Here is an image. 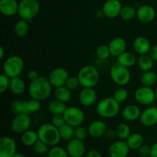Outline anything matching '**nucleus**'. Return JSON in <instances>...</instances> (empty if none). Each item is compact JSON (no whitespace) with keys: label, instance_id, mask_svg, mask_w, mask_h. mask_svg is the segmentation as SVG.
Instances as JSON below:
<instances>
[{"label":"nucleus","instance_id":"obj_1","mask_svg":"<svg viewBox=\"0 0 157 157\" xmlns=\"http://www.w3.org/2000/svg\"><path fill=\"white\" fill-rule=\"evenodd\" d=\"M52 85L48 78L39 76L37 79L31 81L29 86V94L33 99L44 101L52 94Z\"/></svg>","mask_w":157,"mask_h":157},{"label":"nucleus","instance_id":"obj_2","mask_svg":"<svg viewBox=\"0 0 157 157\" xmlns=\"http://www.w3.org/2000/svg\"><path fill=\"white\" fill-rule=\"evenodd\" d=\"M37 132L39 140L47 144L49 147L57 146L61 140L58 128L54 126L52 123H45L42 124L40 126Z\"/></svg>","mask_w":157,"mask_h":157},{"label":"nucleus","instance_id":"obj_3","mask_svg":"<svg viewBox=\"0 0 157 157\" xmlns=\"http://www.w3.org/2000/svg\"><path fill=\"white\" fill-rule=\"evenodd\" d=\"M97 113L101 117L110 119L118 114L120 111V103L112 97H107L98 102L96 107Z\"/></svg>","mask_w":157,"mask_h":157},{"label":"nucleus","instance_id":"obj_4","mask_svg":"<svg viewBox=\"0 0 157 157\" xmlns=\"http://www.w3.org/2000/svg\"><path fill=\"white\" fill-rule=\"evenodd\" d=\"M78 78L81 87H94L99 82L100 74L96 67L87 64L80 69Z\"/></svg>","mask_w":157,"mask_h":157},{"label":"nucleus","instance_id":"obj_5","mask_svg":"<svg viewBox=\"0 0 157 157\" xmlns=\"http://www.w3.org/2000/svg\"><path fill=\"white\" fill-rule=\"evenodd\" d=\"M25 62L18 55H12L9 57L3 64V72L10 78L19 77L23 72Z\"/></svg>","mask_w":157,"mask_h":157},{"label":"nucleus","instance_id":"obj_6","mask_svg":"<svg viewBox=\"0 0 157 157\" xmlns=\"http://www.w3.org/2000/svg\"><path fill=\"white\" fill-rule=\"evenodd\" d=\"M40 5L38 0H21L18 4V14L21 19L29 21L38 15Z\"/></svg>","mask_w":157,"mask_h":157},{"label":"nucleus","instance_id":"obj_7","mask_svg":"<svg viewBox=\"0 0 157 157\" xmlns=\"http://www.w3.org/2000/svg\"><path fill=\"white\" fill-rule=\"evenodd\" d=\"M110 75L113 82L120 86L127 85L130 81V73L129 68L121 65L118 62L115 63L111 66Z\"/></svg>","mask_w":157,"mask_h":157},{"label":"nucleus","instance_id":"obj_8","mask_svg":"<svg viewBox=\"0 0 157 157\" xmlns=\"http://www.w3.org/2000/svg\"><path fill=\"white\" fill-rule=\"evenodd\" d=\"M63 116L65 120L66 124L74 127L81 125L85 118L83 110L77 107H67Z\"/></svg>","mask_w":157,"mask_h":157},{"label":"nucleus","instance_id":"obj_9","mask_svg":"<svg viewBox=\"0 0 157 157\" xmlns=\"http://www.w3.org/2000/svg\"><path fill=\"white\" fill-rule=\"evenodd\" d=\"M32 126V120L28 113H20L15 115L11 122V129L16 133H23L29 130Z\"/></svg>","mask_w":157,"mask_h":157},{"label":"nucleus","instance_id":"obj_10","mask_svg":"<svg viewBox=\"0 0 157 157\" xmlns=\"http://www.w3.org/2000/svg\"><path fill=\"white\" fill-rule=\"evenodd\" d=\"M135 99L142 105H150L156 101L155 90L150 87L142 86L135 91Z\"/></svg>","mask_w":157,"mask_h":157},{"label":"nucleus","instance_id":"obj_11","mask_svg":"<svg viewBox=\"0 0 157 157\" xmlns=\"http://www.w3.org/2000/svg\"><path fill=\"white\" fill-rule=\"evenodd\" d=\"M68 71L64 67H56L49 75L48 80L52 84V87H59L65 85V83L69 78Z\"/></svg>","mask_w":157,"mask_h":157},{"label":"nucleus","instance_id":"obj_12","mask_svg":"<svg viewBox=\"0 0 157 157\" xmlns=\"http://www.w3.org/2000/svg\"><path fill=\"white\" fill-rule=\"evenodd\" d=\"M16 143L9 136L0 138V157H12L16 153Z\"/></svg>","mask_w":157,"mask_h":157},{"label":"nucleus","instance_id":"obj_13","mask_svg":"<svg viewBox=\"0 0 157 157\" xmlns=\"http://www.w3.org/2000/svg\"><path fill=\"white\" fill-rule=\"evenodd\" d=\"M122 4L120 0H107L102 7L105 17L108 18H115L120 15Z\"/></svg>","mask_w":157,"mask_h":157},{"label":"nucleus","instance_id":"obj_14","mask_svg":"<svg viewBox=\"0 0 157 157\" xmlns=\"http://www.w3.org/2000/svg\"><path fill=\"white\" fill-rule=\"evenodd\" d=\"M67 153L71 157H83L85 154V146L82 140L73 138L68 141L66 147Z\"/></svg>","mask_w":157,"mask_h":157},{"label":"nucleus","instance_id":"obj_15","mask_svg":"<svg viewBox=\"0 0 157 157\" xmlns=\"http://www.w3.org/2000/svg\"><path fill=\"white\" fill-rule=\"evenodd\" d=\"M130 147L124 140H118L110 146L108 154L110 157H127Z\"/></svg>","mask_w":157,"mask_h":157},{"label":"nucleus","instance_id":"obj_16","mask_svg":"<svg viewBox=\"0 0 157 157\" xmlns=\"http://www.w3.org/2000/svg\"><path fill=\"white\" fill-rule=\"evenodd\" d=\"M140 121L144 127H150L157 124V107H150L141 113Z\"/></svg>","mask_w":157,"mask_h":157},{"label":"nucleus","instance_id":"obj_17","mask_svg":"<svg viewBox=\"0 0 157 157\" xmlns=\"http://www.w3.org/2000/svg\"><path fill=\"white\" fill-rule=\"evenodd\" d=\"M156 15L154 8L148 5H144L138 8L136 10V17L140 21L144 23L151 22L155 19Z\"/></svg>","mask_w":157,"mask_h":157},{"label":"nucleus","instance_id":"obj_18","mask_svg":"<svg viewBox=\"0 0 157 157\" xmlns=\"http://www.w3.org/2000/svg\"><path fill=\"white\" fill-rule=\"evenodd\" d=\"M97 101V92L94 87H84L79 94V101L84 107H90Z\"/></svg>","mask_w":157,"mask_h":157},{"label":"nucleus","instance_id":"obj_19","mask_svg":"<svg viewBox=\"0 0 157 157\" xmlns=\"http://www.w3.org/2000/svg\"><path fill=\"white\" fill-rule=\"evenodd\" d=\"M87 130L90 136L94 138H100L105 135L107 127L104 121L96 120L89 124Z\"/></svg>","mask_w":157,"mask_h":157},{"label":"nucleus","instance_id":"obj_20","mask_svg":"<svg viewBox=\"0 0 157 157\" xmlns=\"http://www.w3.org/2000/svg\"><path fill=\"white\" fill-rule=\"evenodd\" d=\"M109 48H110V55L112 56L118 57L121 54L126 52L127 48V42L125 40L121 37H117L113 38L109 44Z\"/></svg>","mask_w":157,"mask_h":157},{"label":"nucleus","instance_id":"obj_21","mask_svg":"<svg viewBox=\"0 0 157 157\" xmlns=\"http://www.w3.org/2000/svg\"><path fill=\"white\" fill-rule=\"evenodd\" d=\"M18 4L16 0H1L0 12L6 16H12L18 14Z\"/></svg>","mask_w":157,"mask_h":157},{"label":"nucleus","instance_id":"obj_22","mask_svg":"<svg viewBox=\"0 0 157 157\" xmlns=\"http://www.w3.org/2000/svg\"><path fill=\"white\" fill-rule=\"evenodd\" d=\"M133 47L136 53L139 54L140 55H146L150 52L151 44L146 37L139 36L133 41Z\"/></svg>","mask_w":157,"mask_h":157},{"label":"nucleus","instance_id":"obj_23","mask_svg":"<svg viewBox=\"0 0 157 157\" xmlns=\"http://www.w3.org/2000/svg\"><path fill=\"white\" fill-rule=\"evenodd\" d=\"M141 114L140 109L135 104H129L126 106L122 111V117L127 121H134L140 118Z\"/></svg>","mask_w":157,"mask_h":157},{"label":"nucleus","instance_id":"obj_24","mask_svg":"<svg viewBox=\"0 0 157 157\" xmlns=\"http://www.w3.org/2000/svg\"><path fill=\"white\" fill-rule=\"evenodd\" d=\"M9 90L15 95L21 94L25 90V83L19 77L11 78Z\"/></svg>","mask_w":157,"mask_h":157},{"label":"nucleus","instance_id":"obj_25","mask_svg":"<svg viewBox=\"0 0 157 157\" xmlns=\"http://www.w3.org/2000/svg\"><path fill=\"white\" fill-rule=\"evenodd\" d=\"M39 140L38 132L32 130H28L27 131L21 133V141L23 145L26 147H33L34 144Z\"/></svg>","mask_w":157,"mask_h":157},{"label":"nucleus","instance_id":"obj_26","mask_svg":"<svg viewBox=\"0 0 157 157\" xmlns=\"http://www.w3.org/2000/svg\"><path fill=\"white\" fill-rule=\"evenodd\" d=\"M117 62L121 65L127 67H133L136 62V58L135 55L130 52H124L117 57Z\"/></svg>","mask_w":157,"mask_h":157},{"label":"nucleus","instance_id":"obj_27","mask_svg":"<svg viewBox=\"0 0 157 157\" xmlns=\"http://www.w3.org/2000/svg\"><path fill=\"white\" fill-rule=\"evenodd\" d=\"M127 145L130 147V150H138L141 146L144 144V136L139 133H131L130 136L126 140Z\"/></svg>","mask_w":157,"mask_h":157},{"label":"nucleus","instance_id":"obj_28","mask_svg":"<svg viewBox=\"0 0 157 157\" xmlns=\"http://www.w3.org/2000/svg\"><path fill=\"white\" fill-rule=\"evenodd\" d=\"M48 108L49 112L52 114L60 115L64 114L67 107H66L65 103L62 102V101H59V100L55 99L49 103Z\"/></svg>","mask_w":157,"mask_h":157},{"label":"nucleus","instance_id":"obj_29","mask_svg":"<svg viewBox=\"0 0 157 157\" xmlns=\"http://www.w3.org/2000/svg\"><path fill=\"white\" fill-rule=\"evenodd\" d=\"M137 64L140 70H142L143 71H151V69L153 67L154 61L152 59L150 55L146 54V55H142L140 56L137 60Z\"/></svg>","mask_w":157,"mask_h":157},{"label":"nucleus","instance_id":"obj_30","mask_svg":"<svg viewBox=\"0 0 157 157\" xmlns=\"http://www.w3.org/2000/svg\"><path fill=\"white\" fill-rule=\"evenodd\" d=\"M55 99L59 100L64 103L68 102L71 98V91L66 86L56 87L55 90Z\"/></svg>","mask_w":157,"mask_h":157},{"label":"nucleus","instance_id":"obj_31","mask_svg":"<svg viewBox=\"0 0 157 157\" xmlns=\"http://www.w3.org/2000/svg\"><path fill=\"white\" fill-rule=\"evenodd\" d=\"M140 82L143 86L152 87L157 82V75L154 71H144L140 77Z\"/></svg>","mask_w":157,"mask_h":157},{"label":"nucleus","instance_id":"obj_32","mask_svg":"<svg viewBox=\"0 0 157 157\" xmlns=\"http://www.w3.org/2000/svg\"><path fill=\"white\" fill-rule=\"evenodd\" d=\"M29 30V25L28 21L24 19H21L17 21L14 27V32L15 35L19 38L25 37L28 34Z\"/></svg>","mask_w":157,"mask_h":157},{"label":"nucleus","instance_id":"obj_33","mask_svg":"<svg viewBox=\"0 0 157 157\" xmlns=\"http://www.w3.org/2000/svg\"><path fill=\"white\" fill-rule=\"evenodd\" d=\"M61 138L64 140L69 141L75 137V128L67 124H64L58 128Z\"/></svg>","mask_w":157,"mask_h":157},{"label":"nucleus","instance_id":"obj_34","mask_svg":"<svg viewBox=\"0 0 157 157\" xmlns=\"http://www.w3.org/2000/svg\"><path fill=\"white\" fill-rule=\"evenodd\" d=\"M117 136L121 140H127V138L131 134L130 128L125 123H121L118 124L116 127Z\"/></svg>","mask_w":157,"mask_h":157},{"label":"nucleus","instance_id":"obj_35","mask_svg":"<svg viewBox=\"0 0 157 157\" xmlns=\"http://www.w3.org/2000/svg\"><path fill=\"white\" fill-rule=\"evenodd\" d=\"M120 16L122 19L129 21L136 16V10L132 6H124L121 9Z\"/></svg>","mask_w":157,"mask_h":157},{"label":"nucleus","instance_id":"obj_36","mask_svg":"<svg viewBox=\"0 0 157 157\" xmlns=\"http://www.w3.org/2000/svg\"><path fill=\"white\" fill-rule=\"evenodd\" d=\"M41 107V101H38V100L32 98L29 101H26L25 113H28V114L36 113V112L39 111Z\"/></svg>","mask_w":157,"mask_h":157},{"label":"nucleus","instance_id":"obj_37","mask_svg":"<svg viewBox=\"0 0 157 157\" xmlns=\"http://www.w3.org/2000/svg\"><path fill=\"white\" fill-rule=\"evenodd\" d=\"M25 107L26 101L15 100L12 102V105H11V110L15 115L20 114V113H26Z\"/></svg>","mask_w":157,"mask_h":157},{"label":"nucleus","instance_id":"obj_38","mask_svg":"<svg viewBox=\"0 0 157 157\" xmlns=\"http://www.w3.org/2000/svg\"><path fill=\"white\" fill-rule=\"evenodd\" d=\"M33 151L38 155H44L48 154L50 150L49 146L44 142L41 141V140H38L36 143L32 147Z\"/></svg>","mask_w":157,"mask_h":157},{"label":"nucleus","instance_id":"obj_39","mask_svg":"<svg viewBox=\"0 0 157 157\" xmlns=\"http://www.w3.org/2000/svg\"><path fill=\"white\" fill-rule=\"evenodd\" d=\"M48 157H69L67 150L59 146H54L49 150Z\"/></svg>","mask_w":157,"mask_h":157},{"label":"nucleus","instance_id":"obj_40","mask_svg":"<svg viewBox=\"0 0 157 157\" xmlns=\"http://www.w3.org/2000/svg\"><path fill=\"white\" fill-rule=\"evenodd\" d=\"M113 98L118 103L121 104V103L127 101V99L128 98V91L127 90V89L124 88V87H119L113 92Z\"/></svg>","mask_w":157,"mask_h":157},{"label":"nucleus","instance_id":"obj_41","mask_svg":"<svg viewBox=\"0 0 157 157\" xmlns=\"http://www.w3.org/2000/svg\"><path fill=\"white\" fill-rule=\"evenodd\" d=\"M96 55L98 56V58H99L100 59H107L110 55H110L109 46L105 45V44H101V45H100L97 48Z\"/></svg>","mask_w":157,"mask_h":157},{"label":"nucleus","instance_id":"obj_42","mask_svg":"<svg viewBox=\"0 0 157 157\" xmlns=\"http://www.w3.org/2000/svg\"><path fill=\"white\" fill-rule=\"evenodd\" d=\"M88 130L81 125L75 127V138L84 141L88 135Z\"/></svg>","mask_w":157,"mask_h":157},{"label":"nucleus","instance_id":"obj_43","mask_svg":"<svg viewBox=\"0 0 157 157\" xmlns=\"http://www.w3.org/2000/svg\"><path fill=\"white\" fill-rule=\"evenodd\" d=\"M10 79L11 78L4 73L0 75V93H5L8 89H9Z\"/></svg>","mask_w":157,"mask_h":157},{"label":"nucleus","instance_id":"obj_44","mask_svg":"<svg viewBox=\"0 0 157 157\" xmlns=\"http://www.w3.org/2000/svg\"><path fill=\"white\" fill-rule=\"evenodd\" d=\"M80 85V81L78 80V76L77 77H74V76H71L69 77L68 79L67 80L65 83L66 87H67L68 89H70L71 90H75L77 87H78V86Z\"/></svg>","mask_w":157,"mask_h":157},{"label":"nucleus","instance_id":"obj_45","mask_svg":"<svg viewBox=\"0 0 157 157\" xmlns=\"http://www.w3.org/2000/svg\"><path fill=\"white\" fill-rule=\"evenodd\" d=\"M52 124L56 127H58V128H59L61 126L64 125V124H66L65 120H64L63 114L53 115V117L52 118Z\"/></svg>","mask_w":157,"mask_h":157},{"label":"nucleus","instance_id":"obj_46","mask_svg":"<svg viewBox=\"0 0 157 157\" xmlns=\"http://www.w3.org/2000/svg\"><path fill=\"white\" fill-rule=\"evenodd\" d=\"M138 153L140 156L142 157H146L150 156V152H151V147L147 144H143L139 149H138Z\"/></svg>","mask_w":157,"mask_h":157},{"label":"nucleus","instance_id":"obj_47","mask_svg":"<svg viewBox=\"0 0 157 157\" xmlns=\"http://www.w3.org/2000/svg\"><path fill=\"white\" fill-rule=\"evenodd\" d=\"M149 55L151 57L153 61H157V44L151 46L150 52H149Z\"/></svg>","mask_w":157,"mask_h":157},{"label":"nucleus","instance_id":"obj_48","mask_svg":"<svg viewBox=\"0 0 157 157\" xmlns=\"http://www.w3.org/2000/svg\"><path fill=\"white\" fill-rule=\"evenodd\" d=\"M27 76H28V78H29L31 81H34V80L37 79V78L39 77V75H38L37 71L30 70V71H29V72H28Z\"/></svg>","mask_w":157,"mask_h":157},{"label":"nucleus","instance_id":"obj_49","mask_svg":"<svg viewBox=\"0 0 157 157\" xmlns=\"http://www.w3.org/2000/svg\"><path fill=\"white\" fill-rule=\"evenodd\" d=\"M86 157H103L101 153L100 152H98V150H90L88 153L86 154Z\"/></svg>","mask_w":157,"mask_h":157},{"label":"nucleus","instance_id":"obj_50","mask_svg":"<svg viewBox=\"0 0 157 157\" xmlns=\"http://www.w3.org/2000/svg\"><path fill=\"white\" fill-rule=\"evenodd\" d=\"M105 136L107 139H113L115 136H117L116 134V130H107V132L105 133Z\"/></svg>","mask_w":157,"mask_h":157},{"label":"nucleus","instance_id":"obj_51","mask_svg":"<svg viewBox=\"0 0 157 157\" xmlns=\"http://www.w3.org/2000/svg\"><path fill=\"white\" fill-rule=\"evenodd\" d=\"M150 156L157 157V142L153 144L151 146V152H150Z\"/></svg>","mask_w":157,"mask_h":157},{"label":"nucleus","instance_id":"obj_52","mask_svg":"<svg viewBox=\"0 0 157 157\" xmlns=\"http://www.w3.org/2000/svg\"><path fill=\"white\" fill-rule=\"evenodd\" d=\"M95 15H96L97 18H103L104 16H105L102 9H100V10L97 11L96 13H95Z\"/></svg>","mask_w":157,"mask_h":157},{"label":"nucleus","instance_id":"obj_53","mask_svg":"<svg viewBox=\"0 0 157 157\" xmlns=\"http://www.w3.org/2000/svg\"><path fill=\"white\" fill-rule=\"evenodd\" d=\"M4 56H5L4 48H3L2 46H1V47H0V58H1V59H3Z\"/></svg>","mask_w":157,"mask_h":157},{"label":"nucleus","instance_id":"obj_54","mask_svg":"<svg viewBox=\"0 0 157 157\" xmlns=\"http://www.w3.org/2000/svg\"><path fill=\"white\" fill-rule=\"evenodd\" d=\"M12 157H27L25 156V154H23V153H15V154Z\"/></svg>","mask_w":157,"mask_h":157},{"label":"nucleus","instance_id":"obj_55","mask_svg":"<svg viewBox=\"0 0 157 157\" xmlns=\"http://www.w3.org/2000/svg\"><path fill=\"white\" fill-rule=\"evenodd\" d=\"M155 96H156V101H157V88L155 90Z\"/></svg>","mask_w":157,"mask_h":157},{"label":"nucleus","instance_id":"obj_56","mask_svg":"<svg viewBox=\"0 0 157 157\" xmlns=\"http://www.w3.org/2000/svg\"><path fill=\"white\" fill-rule=\"evenodd\" d=\"M146 157H151L150 156H146Z\"/></svg>","mask_w":157,"mask_h":157},{"label":"nucleus","instance_id":"obj_57","mask_svg":"<svg viewBox=\"0 0 157 157\" xmlns=\"http://www.w3.org/2000/svg\"><path fill=\"white\" fill-rule=\"evenodd\" d=\"M156 132H157V128H156Z\"/></svg>","mask_w":157,"mask_h":157},{"label":"nucleus","instance_id":"obj_58","mask_svg":"<svg viewBox=\"0 0 157 157\" xmlns=\"http://www.w3.org/2000/svg\"></svg>","mask_w":157,"mask_h":157}]
</instances>
